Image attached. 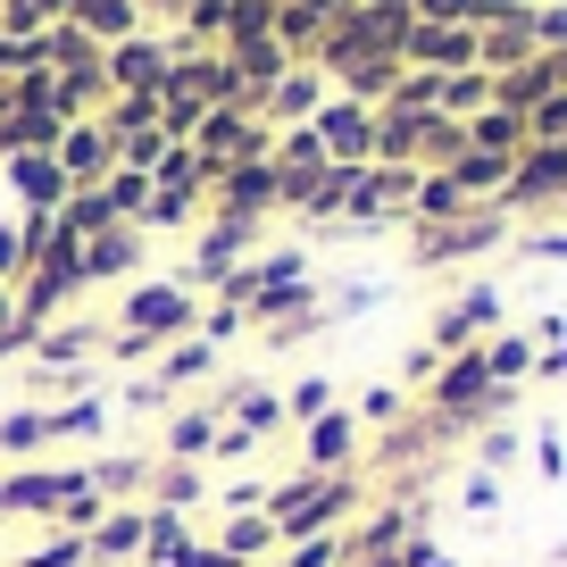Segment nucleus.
Here are the masks:
<instances>
[{
	"mask_svg": "<svg viewBox=\"0 0 567 567\" xmlns=\"http://www.w3.org/2000/svg\"><path fill=\"white\" fill-rule=\"evenodd\" d=\"M193 509H159V501H142V559L134 567H176V550L193 543Z\"/></svg>",
	"mask_w": 567,
	"mask_h": 567,
	"instance_id": "nucleus-16",
	"label": "nucleus"
},
{
	"mask_svg": "<svg viewBox=\"0 0 567 567\" xmlns=\"http://www.w3.org/2000/svg\"><path fill=\"white\" fill-rule=\"evenodd\" d=\"M209 543L234 550V559H276V550H284V543H276V517H267V509H226Z\"/></svg>",
	"mask_w": 567,
	"mask_h": 567,
	"instance_id": "nucleus-19",
	"label": "nucleus"
},
{
	"mask_svg": "<svg viewBox=\"0 0 567 567\" xmlns=\"http://www.w3.org/2000/svg\"><path fill=\"white\" fill-rule=\"evenodd\" d=\"M276 567H342V534H309V543H284Z\"/></svg>",
	"mask_w": 567,
	"mask_h": 567,
	"instance_id": "nucleus-30",
	"label": "nucleus"
},
{
	"mask_svg": "<svg viewBox=\"0 0 567 567\" xmlns=\"http://www.w3.org/2000/svg\"><path fill=\"white\" fill-rule=\"evenodd\" d=\"M334 401H342V392H334V375H301V384L284 392V425L301 434V425H309V417H326Z\"/></svg>",
	"mask_w": 567,
	"mask_h": 567,
	"instance_id": "nucleus-25",
	"label": "nucleus"
},
{
	"mask_svg": "<svg viewBox=\"0 0 567 567\" xmlns=\"http://www.w3.org/2000/svg\"><path fill=\"white\" fill-rule=\"evenodd\" d=\"M217 509H267V484H226V501Z\"/></svg>",
	"mask_w": 567,
	"mask_h": 567,
	"instance_id": "nucleus-39",
	"label": "nucleus"
},
{
	"mask_svg": "<svg viewBox=\"0 0 567 567\" xmlns=\"http://www.w3.org/2000/svg\"><path fill=\"white\" fill-rule=\"evenodd\" d=\"M59 167H68V184H101L109 167H117V134H109L101 117H68L59 125V151H51Z\"/></svg>",
	"mask_w": 567,
	"mask_h": 567,
	"instance_id": "nucleus-11",
	"label": "nucleus"
},
{
	"mask_svg": "<svg viewBox=\"0 0 567 567\" xmlns=\"http://www.w3.org/2000/svg\"><path fill=\"white\" fill-rule=\"evenodd\" d=\"M209 209H217V217H250V226H267V217H276V159L217 167V176H209Z\"/></svg>",
	"mask_w": 567,
	"mask_h": 567,
	"instance_id": "nucleus-7",
	"label": "nucleus"
},
{
	"mask_svg": "<svg viewBox=\"0 0 567 567\" xmlns=\"http://www.w3.org/2000/svg\"><path fill=\"white\" fill-rule=\"evenodd\" d=\"M534 384H567V342H550V351H534Z\"/></svg>",
	"mask_w": 567,
	"mask_h": 567,
	"instance_id": "nucleus-38",
	"label": "nucleus"
},
{
	"mask_svg": "<svg viewBox=\"0 0 567 567\" xmlns=\"http://www.w3.org/2000/svg\"><path fill=\"white\" fill-rule=\"evenodd\" d=\"M51 451V409L42 401H18V409H0V467H25Z\"/></svg>",
	"mask_w": 567,
	"mask_h": 567,
	"instance_id": "nucleus-15",
	"label": "nucleus"
},
{
	"mask_svg": "<svg viewBox=\"0 0 567 567\" xmlns=\"http://www.w3.org/2000/svg\"><path fill=\"white\" fill-rule=\"evenodd\" d=\"M517 460H526V425L501 417V425H484V434H476V467H484V476H509Z\"/></svg>",
	"mask_w": 567,
	"mask_h": 567,
	"instance_id": "nucleus-24",
	"label": "nucleus"
},
{
	"mask_svg": "<svg viewBox=\"0 0 567 567\" xmlns=\"http://www.w3.org/2000/svg\"><path fill=\"white\" fill-rule=\"evenodd\" d=\"M176 567H243V559H234V550H217L209 534H193V543L176 550Z\"/></svg>",
	"mask_w": 567,
	"mask_h": 567,
	"instance_id": "nucleus-35",
	"label": "nucleus"
},
{
	"mask_svg": "<svg viewBox=\"0 0 567 567\" xmlns=\"http://www.w3.org/2000/svg\"><path fill=\"white\" fill-rule=\"evenodd\" d=\"M142 276V226H109L84 243V284H134Z\"/></svg>",
	"mask_w": 567,
	"mask_h": 567,
	"instance_id": "nucleus-14",
	"label": "nucleus"
},
{
	"mask_svg": "<svg viewBox=\"0 0 567 567\" xmlns=\"http://www.w3.org/2000/svg\"><path fill=\"white\" fill-rule=\"evenodd\" d=\"M34 334H42V326L9 318V326H0V359H25V351H34Z\"/></svg>",
	"mask_w": 567,
	"mask_h": 567,
	"instance_id": "nucleus-37",
	"label": "nucleus"
},
{
	"mask_svg": "<svg viewBox=\"0 0 567 567\" xmlns=\"http://www.w3.org/2000/svg\"><path fill=\"white\" fill-rule=\"evenodd\" d=\"M243 567H276V559H243Z\"/></svg>",
	"mask_w": 567,
	"mask_h": 567,
	"instance_id": "nucleus-44",
	"label": "nucleus"
},
{
	"mask_svg": "<svg viewBox=\"0 0 567 567\" xmlns=\"http://www.w3.org/2000/svg\"><path fill=\"white\" fill-rule=\"evenodd\" d=\"M250 234H259L250 217H209L200 243H193V259H184V292H193V284H209V292H217V284L250 259Z\"/></svg>",
	"mask_w": 567,
	"mask_h": 567,
	"instance_id": "nucleus-8",
	"label": "nucleus"
},
{
	"mask_svg": "<svg viewBox=\"0 0 567 567\" xmlns=\"http://www.w3.org/2000/svg\"><path fill=\"white\" fill-rule=\"evenodd\" d=\"M526 460H534V476H543V484L567 476V443L550 434V425H543V434H526Z\"/></svg>",
	"mask_w": 567,
	"mask_h": 567,
	"instance_id": "nucleus-32",
	"label": "nucleus"
},
{
	"mask_svg": "<svg viewBox=\"0 0 567 567\" xmlns=\"http://www.w3.org/2000/svg\"><path fill=\"white\" fill-rule=\"evenodd\" d=\"M109 434V401L75 392V401H51V443H101Z\"/></svg>",
	"mask_w": 567,
	"mask_h": 567,
	"instance_id": "nucleus-23",
	"label": "nucleus"
},
{
	"mask_svg": "<svg viewBox=\"0 0 567 567\" xmlns=\"http://www.w3.org/2000/svg\"><path fill=\"white\" fill-rule=\"evenodd\" d=\"M217 359H226V351H217V342L184 334V342H167V351L151 359V375H159V384L176 392V401H193V392H200V384H209V375H217Z\"/></svg>",
	"mask_w": 567,
	"mask_h": 567,
	"instance_id": "nucleus-13",
	"label": "nucleus"
},
{
	"mask_svg": "<svg viewBox=\"0 0 567 567\" xmlns=\"http://www.w3.org/2000/svg\"><path fill=\"white\" fill-rule=\"evenodd\" d=\"M425 567H460V559H443V550H434V559H425Z\"/></svg>",
	"mask_w": 567,
	"mask_h": 567,
	"instance_id": "nucleus-43",
	"label": "nucleus"
},
{
	"mask_svg": "<svg viewBox=\"0 0 567 567\" xmlns=\"http://www.w3.org/2000/svg\"><path fill=\"white\" fill-rule=\"evenodd\" d=\"M25 267H34V250H25V234H18V226H0V284L18 292V284H25Z\"/></svg>",
	"mask_w": 567,
	"mask_h": 567,
	"instance_id": "nucleus-34",
	"label": "nucleus"
},
{
	"mask_svg": "<svg viewBox=\"0 0 567 567\" xmlns=\"http://www.w3.org/2000/svg\"><path fill=\"white\" fill-rule=\"evenodd\" d=\"M84 550H92V567H134L142 559V501L134 509H109L101 526L84 534Z\"/></svg>",
	"mask_w": 567,
	"mask_h": 567,
	"instance_id": "nucleus-17",
	"label": "nucleus"
},
{
	"mask_svg": "<svg viewBox=\"0 0 567 567\" xmlns=\"http://www.w3.org/2000/svg\"><path fill=\"white\" fill-rule=\"evenodd\" d=\"M151 501H159V509H200V501H209V467L159 460V467H151Z\"/></svg>",
	"mask_w": 567,
	"mask_h": 567,
	"instance_id": "nucleus-21",
	"label": "nucleus"
},
{
	"mask_svg": "<svg viewBox=\"0 0 567 567\" xmlns=\"http://www.w3.org/2000/svg\"><path fill=\"white\" fill-rule=\"evenodd\" d=\"M193 151H200V167H243V159H267V125H259V101H234V109H209L200 117V134H193Z\"/></svg>",
	"mask_w": 567,
	"mask_h": 567,
	"instance_id": "nucleus-4",
	"label": "nucleus"
},
{
	"mask_svg": "<svg viewBox=\"0 0 567 567\" xmlns=\"http://www.w3.org/2000/svg\"><path fill=\"white\" fill-rule=\"evenodd\" d=\"M460 509H467V517H493V509H501V476L467 467V484H460Z\"/></svg>",
	"mask_w": 567,
	"mask_h": 567,
	"instance_id": "nucleus-33",
	"label": "nucleus"
},
{
	"mask_svg": "<svg viewBox=\"0 0 567 567\" xmlns=\"http://www.w3.org/2000/svg\"><path fill=\"white\" fill-rule=\"evenodd\" d=\"M368 467H342V476H309L292 467L284 484H267V517H276V543H309V534H342L368 509Z\"/></svg>",
	"mask_w": 567,
	"mask_h": 567,
	"instance_id": "nucleus-1",
	"label": "nucleus"
},
{
	"mask_svg": "<svg viewBox=\"0 0 567 567\" xmlns=\"http://www.w3.org/2000/svg\"><path fill=\"white\" fill-rule=\"evenodd\" d=\"M217 434H226V417L209 409V392H200V401H176V409L159 417V460H193V467H209Z\"/></svg>",
	"mask_w": 567,
	"mask_h": 567,
	"instance_id": "nucleus-10",
	"label": "nucleus"
},
{
	"mask_svg": "<svg viewBox=\"0 0 567 567\" xmlns=\"http://www.w3.org/2000/svg\"><path fill=\"white\" fill-rule=\"evenodd\" d=\"M151 467H159V451H101V460H84V476L109 509H134V501H151Z\"/></svg>",
	"mask_w": 567,
	"mask_h": 567,
	"instance_id": "nucleus-12",
	"label": "nucleus"
},
{
	"mask_svg": "<svg viewBox=\"0 0 567 567\" xmlns=\"http://www.w3.org/2000/svg\"><path fill=\"white\" fill-rule=\"evenodd\" d=\"M342 567H401V550H375V559H342Z\"/></svg>",
	"mask_w": 567,
	"mask_h": 567,
	"instance_id": "nucleus-41",
	"label": "nucleus"
},
{
	"mask_svg": "<svg viewBox=\"0 0 567 567\" xmlns=\"http://www.w3.org/2000/svg\"><path fill=\"white\" fill-rule=\"evenodd\" d=\"M501 326H509V309H501V292L493 284H467V292H451L443 309H434V326H425V342H434V351H476V342H493Z\"/></svg>",
	"mask_w": 567,
	"mask_h": 567,
	"instance_id": "nucleus-3",
	"label": "nucleus"
},
{
	"mask_svg": "<svg viewBox=\"0 0 567 567\" xmlns=\"http://www.w3.org/2000/svg\"><path fill=\"white\" fill-rule=\"evenodd\" d=\"M243 334H250V309L243 301H209V309H200V342L226 351V342H243Z\"/></svg>",
	"mask_w": 567,
	"mask_h": 567,
	"instance_id": "nucleus-28",
	"label": "nucleus"
},
{
	"mask_svg": "<svg viewBox=\"0 0 567 567\" xmlns=\"http://www.w3.org/2000/svg\"><path fill=\"white\" fill-rule=\"evenodd\" d=\"M117 409H125V417H167V409H176V392L142 368V375H125V384H117Z\"/></svg>",
	"mask_w": 567,
	"mask_h": 567,
	"instance_id": "nucleus-27",
	"label": "nucleus"
},
{
	"mask_svg": "<svg viewBox=\"0 0 567 567\" xmlns=\"http://www.w3.org/2000/svg\"><path fill=\"white\" fill-rule=\"evenodd\" d=\"M250 451H259V434H243V425H226V434H217V451H209V467H234V460H250Z\"/></svg>",
	"mask_w": 567,
	"mask_h": 567,
	"instance_id": "nucleus-36",
	"label": "nucleus"
},
{
	"mask_svg": "<svg viewBox=\"0 0 567 567\" xmlns=\"http://www.w3.org/2000/svg\"><path fill=\"white\" fill-rule=\"evenodd\" d=\"M309 134L326 142V159H334V167H368L375 159V109L368 101H326L318 117H309Z\"/></svg>",
	"mask_w": 567,
	"mask_h": 567,
	"instance_id": "nucleus-9",
	"label": "nucleus"
},
{
	"mask_svg": "<svg viewBox=\"0 0 567 567\" xmlns=\"http://www.w3.org/2000/svg\"><path fill=\"white\" fill-rule=\"evenodd\" d=\"M401 409H409V392H401V384L384 375V384H368V392L351 401V417L368 425V434H384V425H401Z\"/></svg>",
	"mask_w": 567,
	"mask_h": 567,
	"instance_id": "nucleus-26",
	"label": "nucleus"
},
{
	"mask_svg": "<svg viewBox=\"0 0 567 567\" xmlns=\"http://www.w3.org/2000/svg\"><path fill=\"white\" fill-rule=\"evenodd\" d=\"M526 250H534V259H567V226H543Z\"/></svg>",
	"mask_w": 567,
	"mask_h": 567,
	"instance_id": "nucleus-40",
	"label": "nucleus"
},
{
	"mask_svg": "<svg viewBox=\"0 0 567 567\" xmlns=\"http://www.w3.org/2000/svg\"><path fill=\"white\" fill-rule=\"evenodd\" d=\"M359 451H368V425L351 417V401H334L326 417L301 425V467L309 476H342V467H359Z\"/></svg>",
	"mask_w": 567,
	"mask_h": 567,
	"instance_id": "nucleus-6",
	"label": "nucleus"
},
{
	"mask_svg": "<svg viewBox=\"0 0 567 567\" xmlns=\"http://www.w3.org/2000/svg\"><path fill=\"white\" fill-rule=\"evenodd\" d=\"M559 200H567V142H526L509 159L501 209H559Z\"/></svg>",
	"mask_w": 567,
	"mask_h": 567,
	"instance_id": "nucleus-5",
	"label": "nucleus"
},
{
	"mask_svg": "<svg viewBox=\"0 0 567 567\" xmlns=\"http://www.w3.org/2000/svg\"><path fill=\"white\" fill-rule=\"evenodd\" d=\"M467 134V151H493V159H517V151H526V117H517V109H476V117L460 125Z\"/></svg>",
	"mask_w": 567,
	"mask_h": 567,
	"instance_id": "nucleus-20",
	"label": "nucleus"
},
{
	"mask_svg": "<svg viewBox=\"0 0 567 567\" xmlns=\"http://www.w3.org/2000/svg\"><path fill=\"white\" fill-rule=\"evenodd\" d=\"M434 375H443V351H434V342H409V351H401V375H392V384H401L409 401H417V392L434 384Z\"/></svg>",
	"mask_w": 567,
	"mask_h": 567,
	"instance_id": "nucleus-29",
	"label": "nucleus"
},
{
	"mask_svg": "<svg viewBox=\"0 0 567 567\" xmlns=\"http://www.w3.org/2000/svg\"><path fill=\"white\" fill-rule=\"evenodd\" d=\"M9 318H18V292H9V284H0V326H9Z\"/></svg>",
	"mask_w": 567,
	"mask_h": 567,
	"instance_id": "nucleus-42",
	"label": "nucleus"
},
{
	"mask_svg": "<svg viewBox=\"0 0 567 567\" xmlns=\"http://www.w3.org/2000/svg\"><path fill=\"white\" fill-rule=\"evenodd\" d=\"M18 567H92V550H84V534H51V543H34Z\"/></svg>",
	"mask_w": 567,
	"mask_h": 567,
	"instance_id": "nucleus-31",
	"label": "nucleus"
},
{
	"mask_svg": "<svg viewBox=\"0 0 567 567\" xmlns=\"http://www.w3.org/2000/svg\"><path fill=\"white\" fill-rule=\"evenodd\" d=\"M501 234H509V209H467V217H451V226H417L409 234V267H460V259H476V250H493Z\"/></svg>",
	"mask_w": 567,
	"mask_h": 567,
	"instance_id": "nucleus-2",
	"label": "nucleus"
},
{
	"mask_svg": "<svg viewBox=\"0 0 567 567\" xmlns=\"http://www.w3.org/2000/svg\"><path fill=\"white\" fill-rule=\"evenodd\" d=\"M9 184H18V200H25V209H59V200L75 193V184H68V167H59L51 151H25V159H9Z\"/></svg>",
	"mask_w": 567,
	"mask_h": 567,
	"instance_id": "nucleus-18",
	"label": "nucleus"
},
{
	"mask_svg": "<svg viewBox=\"0 0 567 567\" xmlns=\"http://www.w3.org/2000/svg\"><path fill=\"white\" fill-rule=\"evenodd\" d=\"M484 368H493V384L526 392V384H534V334H517V326H501V334L484 342Z\"/></svg>",
	"mask_w": 567,
	"mask_h": 567,
	"instance_id": "nucleus-22",
	"label": "nucleus"
}]
</instances>
